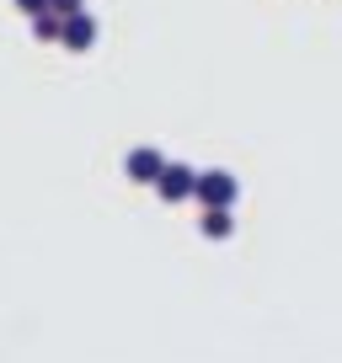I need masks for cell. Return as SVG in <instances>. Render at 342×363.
<instances>
[{
	"mask_svg": "<svg viewBox=\"0 0 342 363\" xmlns=\"http://www.w3.org/2000/svg\"><path fill=\"white\" fill-rule=\"evenodd\" d=\"M59 43H65V48H75V54H86V48L96 43V16H92V11L65 16V22H59Z\"/></svg>",
	"mask_w": 342,
	"mask_h": 363,
	"instance_id": "3",
	"label": "cell"
},
{
	"mask_svg": "<svg viewBox=\"0 0 342 363\" xmlns=\"http://www.w3.org/2000/svg\"><path fill=\"white\" fill-rule=\"evenodd\" d=\"M48 11L54 16H75V11H86V0H48Z\"/></svg>",
	"mask_w": 342,
	"mask_h": 363,
	"instance_id": "7",
	"label": "cell"
},
{
	"mask_svg": "<svg viewBox=\"0 0 342 363\" xmlns=\"http://www.w3.org/2000/svg\"><path fill=\"white\" fill-rule=\"evenodd\" d=\"M59 22H65V16H54L48 6L33 11V38H38V43H59Z\"/></svg>",
	"mask_w": 342,
	"mask_h": 363,
	"instance_id": "6",
	"label": "cell"
},
{
	"mask_svg": "<svg viewBox=\"0 0 342 363\" xmlns=\"http://www.w3.org/2000/svg\"><path fill=\"white\" fill-rule=\"evenodd\" d=\"M43 6H48V0H16V11H27V16H33V11H43Z\"/></svg>",
	"mask_w": 342,
	"mask_h": 363,
	"instance_id": "8",
	"label": "cell"
},
{
	"mask_svg": "<svg viewBox=\"0 0 342 363\" xmlns=\"http://www.w3.org/2000/svg\"><path fill=\"white\" fill-rule=\"evenodd\" d=\"M198 230H204L209 240H225L230 230H236V219H230V208H204V219H198Z\"/></svg>",
	"mask_w": 342,
	"mask_h": 363,
	"instance_id": "5",
	"label": "cell"
},
{
	"mask_svg": "<svg viewBox=\"0 0 342 363\" xmlns=\"http://www.w3.org/2000/svg\"><path fill=\"white\" fill-rule=\"evenodd\" d=\"M160 166H166V155H160V150H150V145H139V150H128V160H123V171H128V182H139V187H155V177H160Z\"/></svg>",
	"mask_w": 342,
	"mask_h": 363,
	"instance_id": "4",
	"label": "cell"
},
{
	"mask_svg": "<svg viewBox=\"0 0 342 363\" xmlns=\"http://www.w3.org/2000/svg\"><path fill=\"white\" fill-rule=\"evenodd\" d=\"M193 182H198L193 166H182V160H166V166H160V177H155V193L166 198V203H182V198H193Z\"/></svg>",
	"mask_w": 342,
	"mask_h": 363,
	"instance_id": "2",
	"label": "cell"
},
{
	"mask_svg": "<svg viewBox=\"0 0 342 363\" xmlns=\"http://www.w3.org/2000/svg\"><path fill=\"white\" fill-rule=\"evenodd\" d=\"M236 177H230V171H198V182H193V198L204 208H230L236 203Z\"/></svg>",
	"mask_w": 342,
	"mask_h": 363,
	"instance_id": "1",
	"label": "cell"
}]
</instances>
